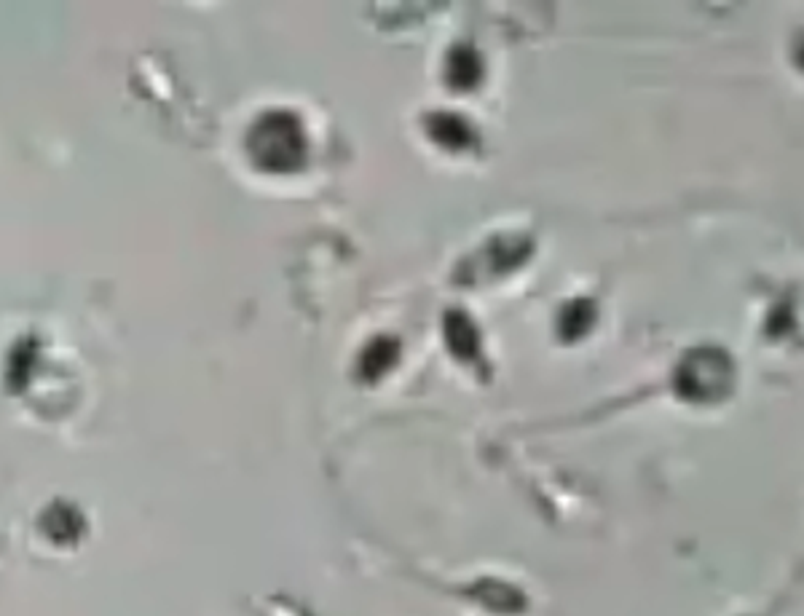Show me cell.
Masks as SVG:
<instances>
[{
    "mask_svg": "<svg viewBox=\"0 0 804 616\" xmlns=\"http://www.w3.org/2000/svg\"><path fill=\"white\" fill-rule=\"evenodd\" d=\"M448 343L459 354L475 351V327L464 314H448Z\"/></svg>",
    "mask_w": 804,
    "mask_h": 616,
    "instance_id": "obj_5",
    "label": "cell"
},
{
    "mask_svg": "<svg viewBox=\"0 0 804 616\" xmlns=\"http://www.w3.org/2000/svg\"><path fill=\"white\" fill-rule=\"evenodd\" d=\"M595 319V306L590 300H574L569 306L563 308L561 314V330L566 338H577L593 325Z\"/></svg>",
    "mask_w": 804,
    "mask_h": 616,
    "instance_id": "obj_4",
    "label": "cell"
},
{
    "mask_svg": "<svg viewBox=\"0 0 804 616\" xmlns=\"http://www.w3.org/2000/svg\"><path fill=\"white\" fill-rule=\"evenodd\" d=\"M394 354H397V346L389 338H378L368 349V354L362 357V370L376 378L378 373H384L386 367L392 365Z\"/></svg>",
    "mask_w": 804,
    "mask_h": 616,
    "instance_id": "obj_6",
    "label": "cell"
},
{
    "mask_svg": "<svg viewBox=\"0 0 804 616\" xmlns=\"http://www.w3.org/2000/svg\"><path fill=\"white\" fill-rule=\"evenodd\" d=\"M483 59L472 46L467 43H459L448 51V62H445V81L451 89L456 92H472L478 89L480 81H483Z\"/></svg>",
    "mask_w": 804,
    "mask_h": 616,
    "instance_id": "obj_1",
    "label": "cell"
},
{
    "mask_svg": "<svg viewBox=\"0 0 804 616\" xmlns=\"http://www.w3.org/2000/svg\"><path fill=\"white\" fill-rule=\"evenodd\" d=\"M528 255H531V239H526V236L520 234L499 236V239H494V242L488 244L486 268L491 274H507L512 268H518Z\"/></svg>",
    "mask_w": 804,
    "mask_h": 616,
    "instance_id": "obj_3",
    "label": "cell"
},
{
    "mask_svg": "<svg viewBox=\"0 0 804 616\" xmlns=\"http://www.w3.org/2000/svg\"><path fill=\"white\" fill-rule=\"evenodd\" d=\"M427 134L445 150H469L475 148V132L472 126L456 113H432L427 118Z\"/></svg>",
    "mask_w": 804,
    "mask_h": 616,
    "instance_id": "obj_2",
    "label": "cell"
}]
</instances>
